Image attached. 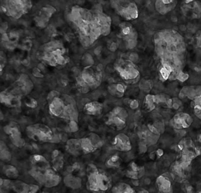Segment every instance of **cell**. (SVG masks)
Masks as SVG:
<instances>
[{"instance_id": "obj_1", "label": "cell", "mask_w": 201, "mask_h": 193, "mask_svg": "<svg viewBox=\"0 0 201 193\" xmlns=\"http://www.w3.org/2000/svg\"><path fill=\"white\" fill-rule=\"evenodd\" d=\"M100 6L93 9H86L79 6L73 7L70 14V21L73 24L80 41L85 47H88L102 35L99 23Z\"/></svg>"}, {"instance_id": "obj_2", "label": "cell", "mask_w": 201, "mask_h": 193, "mask_svg": "<svg viewBox=\"0 0 201 193\" xmlns=\"http://www.w3.org/2000/svg\"><path fill=\"white\" fill-rule=\"evenodd\" d=\"M155 51L160 60H184L187 47L182 35L173 29H164L154 34Z\"/></svg>"}, {"instance_id": "obj_3", "label": "cell", "mask_w": 201, "mask_h": 193, "mask_svg": "<svg viewBox=\"0 0 201 193\" xmlns=\"http://www.w3.org/2000/svg\"><path fill=\"white\" fill-rule=\"evenodd\" d=\"M49 112L52 115L69 122H78L79 111L75 99L67 94L52 91L47 97Z\"/></svg>"}, {"instance_id": "obj_4", "label": "cell", "mask_w": 201, "mask_h": 193, "mask_svg": "<svg viewBox=\"0 0 201 193\" xmlns=\"http://www.w3.org/2000/svg\"><path fill=\"white\" fill-rule=\"evenodd\" d=\"M31 163L29 175L37 182L47 188L58 185L61 177L57 173L45 157L40 154H33L30 157Z\"/></svg>"}, {"instance_id": "obj_5", "label": "cell", "mask_w": 201, "mask_h": 193, "mask_svg": "<svg viewBox=\"0 0 201 193\" xmlns=\"http://www.w3.org/2000/svg\"><path fill=\"white\" fill-rule=\"evenodd\" d=\"M33 87L28 76L21 74L13 84L1 93V103L9 108L20 107L21 99L31 91Z\"/></svg>"}, {"instance_id": "obj_6", "label": "cell", "mask_w": 201, "mask_h": 193, "mask_svg": "<svg viewBox=\"0 0 201 193\" xmlns=\"http://www.w3.org/2000/svg\"><path fill=\"white\" fill-rule=\"evenodd\" d=\"M103 140L98 134L91 132L79 138H71L66 142V150L71 155L79 157L93 153L103 146Z\"/></svg>"}, {"instance_id": "obj_7", "label": "cell", "mask_w": 201, "mask_h": 193, "mask_svg": "<svg viewBox=\"0 0 201 193\" xmlns=\"http://www.w3.org/2000/svg\"><path fill=\"white\" fill-rule=\"evenodd\" d=\"M77 87L80 93L86 94L96 89L102 80V67L100 66H86L83 70L76 74Z\"/></svg>"}, {"instance_id": "obj_8", "label": "cell", "mask_w": 201, "mask_h": 193, "mask_svg": "<svg viewBox=\"0 0 201 193\" xmlns=\"http://www.w3.org/2000/svg\"><path fill=\"white\" fill-rule=\"evenodd\" d=\"M87 188L92 193H105L111 187V179L93 163L87 165Z\"/></svg>"}, {"instance_id": "obj_9", "label": "cell", "mask_w": 201, "mask_h": 193, "mask_svg": "<svg viewBox=\"0 0 201 193\" xmlns=\"http://www.w3.org/2000/svg\"><path fill=\"white\" fill-rule=\"evenodd\" d=\"M43 61L50 66H62L69 62L65 48L57 41L48 42L43 46L40 52Z\"/></svg>"}, {"instance_id": "obj_10", "label": "cell", "mask_w": 201, "mask_h": 193, "mask_svg": "<svg viewBox=\"0 0 201 193\" xmlns=\"http://www.w3.org/2000/svg\"><path fill=\"white\" fill-rule=\"evenodd\" d=\"M26 134L30 139L38 142L59 143L60 141V137L53 131L50 127L42 123L27 126Z\"/></svg>"}, {"instance_id": "obj_11", "label": "cell", "mask_w": 201, "mask_h": 193, "mask_svg": "<svg viewBox=\"0 0 201 193\" xmlns=\"http://www.w3.org/2000/svg\"><path fill=\"white\" fill-rule=\"evenodd\" d=\"M114 68L127 84H134L139 81V70L129 59H119L115 62Z\"/></svg>"}, {"instance_id": "obj_12", "label": "cell", "mask_w": 201, "mask_h": 193, "mask_svg": "<svg viewBox=\"0 0 201 193\" xmlns=\"http://www.w3.org/2000/svg\"><path fill=\"white\" fill-rule=\"evenodd\" d=\"M31 7L32 4L29 1H1V9L7 15L18 19L28 13Z\"/></svg>"}, {"instance_id": "obj_13", "label": "cell", "mask_w": 201, "mask_h": 193, "mask_svg": "<svg viewBox=\"0 0 201 193\" xmlns=\"http://www.w3.org/2000/svg\"><path fill=\"white\" fill-rule=\"evenodd\" d=\"M128 115L125 108L117 106L106 115L105 124L116 131H121L126 126Z\"/></svg>"}, {"instance_id": "obj_14", "label": "cell", "mask_w": 201, "mask_h": 193, "mask_svg": "<svg viewBox=\"0 0 201 193\" xmlns=\"http://www.w3.org/2000/svg\"><path fill=\"white\" fill-rule=\"evenodd\" d=\"M110 3L117 14L123 19L131 21L138 18L139 10L135 2L131 1H112Z\"/></svg>"}, {"instance_id": "obj_15", "label": "cell", "mask_w": 201, "mask_h": 193, "mask_svg": "<svg viewBox=\"0 0 201 193\" xmlns=\"http://www.w3.org/2000/svg\"><path fill=\"white\" fill-rule=\"evenodd\" d=\"M120 32V37L124 41L127 49L131 50L137 44L138 34L135 28L129 23H122L119 25Z\"/></svg>"}, {"instance_id": "obj_16", "label": "cell", "mask_w": 201, "mask_h": 193, "mask_svg": "<svg viewBox=\"0 0 201 193\" xmlns=\"http://www.w3.org/2000/svg\"><path fill=\"white\" fill-rule=\"evenodd\" d=\"M4 131L15 147L21 148L25 145V141L22 137L20 127L17 123L10 122L4 127Z\"/></svg>"}, {"instance_id": "obj_17", "label": "cell", "mask_w": 201, "mask_h": 193, "mask_svg": "<svg viewBox=\"0 0 201 193\" xmlns=\"http://www.w3.org/2000/svg\"><path fill=\"white\" fill-rule=\"evenodd\" d=\"M181 8L187 19H194L201 17V3L198 1H184L181 3Z\"/></svg>"}, {"instance_id": "obj_18", "label": "cell", "mask_w": 201, "mask_h": 193, "mask_svg": "<svg viewBox=\"0 0 201 193\" xmlns=\"http://www.w3.org/2000/svg\"><path fill=\"white\" fill-rule=\"evenodd\" d=\"M193 118L187 113H178L170 121V125L175 130H185L191 126Z\"/></svg>"}, {"instance_id": "obj_19", "label": "cell", "mask_w": 201, "mask_h": 193, "mask_svg": "<svg viewBox=\"0 0 201 193\" xmlns=\"http://www.w3.org/2000/svg\"><path fill=\"white\" fill-rule=\"evenodd\" d=\"M137 134L140 142L145 144L147 146H153L156 144L160 136V135L156 134L152 131L147 126L142 127L139 130Z\"/></svg>"}, {"instance_id": "obj_20", "label": "cell", "mask_w": 201, "mask_h": 193, "mask_svg": "<svg viewBox=\"0 0 201 193\" xmlns=\"http://www.w3.org/2000/svg\"><path fill=\"white\" fill-rule=\"evenodd\" d=\"M112 148L121 152H128L131 150V144L129 137L124 133H119L114 138Z\"/></svg>"}, {"instance_id": "obj_21", "label": "cell", "mask_w": 201, "mask_h": 193, "mask_svg": "<svg viewBox=\"0 0 201 193\" xmlns=\"http://www.w3.org/2000/svg\"><path fill=\"white\" fill-rule=\"evenodd\" d=\"M172 180L171 175L169 173L160 175L156 180L159 193H172L173 188L171 183V180Z\"/></svg>"}, {"instance_id": "obj_22", "label": "cell", "mask_w": 201, "mask_h": 193, "mask_svg": "<svg viewBox=\"0 0 201 193\" xmlns=\"http://www.w3.org/2000/svg\"><path fill=\"white\" fill-rule=\"evenodd\" d=\"M201 95V85H187L183 87L179 93V98H187L193 101L194 99Z\"/></svg>"}, {"instance_id": "obj_23", "label": "cell", "mask_w": 201, "mask_h": 193, "mask_svg": "<svg viewBox=\"0 0 201 193\" xmlns=\"http://www.w3.org/2000/svg\"><path fill=\"white\" fill-rule=\"evenodd\" d=\"M177 4L178 1L175 0H158L155 1L154 7L159 14L164 15L173 11Z\"/></svg>"}, {"instance_id": "obj_24", "label": "cell", "mask_w": 201, "mask_h": 193, "mask_svg": "<svg viewBox=\"0 0 201 193\" xmlns=\"http://www.w3.org/2000/svg\"><path fill=\"white\" fill-rule=\"evenodd\" d=\"M56 11V9L51 5L44 6L42 9L40 10L39 15L35 20L39 27H44L46 25L49 19L51 17L52 14Z\"/></svg>"}, {"instance_id": "obj_25", "label": "cell", "mask_w": 201, "mask_h": 193, "mask_svg": "<svg viewBox=\"0 0 201 193\" xmlns=\"http://www.w3.org/2000/svg\"><path fill=\"white\" fill-rule=\"evenodd\" d=\"M145 173L144 167L139 166L135 162H131L129 165L125 174L127 177L132 180H139L145 175Z\"/></svg>"}, {"instance_id": "obj_26", "label": "cell", "mask_w": 201, "mask_h": 193, "mask_svg": "<svg viewBox=\"0 0 201 193\" xmlns=\"http://www.w3.org/2000/svg\"><path fill=\"white\" fill-rule=\"evenodd\" d=\"M103 107L102 104L96 101H89L86 103L83 107L84 113L89 115L97 116L103 112Z\"/></svg>"}, {"instance_id": "obj_27", "label": "cell", "mask_w": 201, "mask_h": 193, "mask_svg": "<svg viewBox=\"0 0 201 193\" xmlns=\"http://www.w3.org/2000/svg\"><path fill=\"white\" fill-rule=\"evenodd\" d=\"M52 167L56 171H60L64 165V155L59 150H54L52 153Z\"/></svg>"}, {"instance_id": "obj_28", "label": "cell", "mask_w": 201, "mask_h": 193, "mask_svg": "<svg viewBox=\"0 0 201 193\" xmlns=\"http://www.w3.org/2000/svg\"><path fill=\"white\" fill-rule=\"evenodd\" d=\"M63 181L66 186L73 190L79 189L82 185V180L81 178L71 173L66 175Z\"/></svg>"}, {"instance_id": "obj_29", "label": "cell", "mask_w": 201, "mask_h": 193, "mask_svg": "<svg viewBox=\"0 0 201 193\" xmlns=\"http://www.w3.org/2000/svg\"><path fill=\"white\" fill-rule=\"evenodd\" d=\"M173 72V68L168 63L161 62V64L159 67L158 74L159 78L162 81L169 80L172 73Z\"/></svg>"}, {"instance_id": "obj_30", "label": "cell", "mask_w": 201, "mask_h": 193, "mask_svg": "<svg viewBox=\"0 0 201 193\" xmlns=\"http://www.w3.org/2000/svg\"><path fill=\"white\" fill-rule=\"evenodd\" d=\"M126 88V87L125 85L122 83H118L109 86L108 91L113 96L117 98H121L124 95Z\"/></svg>"}, {"instance_id": "obj_31", "label": "cell", "mask_w": 201, "mask_h": 193, "mask_svg": "<svg viewBox=\"0 0 201 193\" xmlns=\"http://www.w3.org/2000/svg\"><path fill=\"white\" fill-rule=\"evenodd\" d=\"M12 154L8 147L4 141H0V159L1 161L8 163L12 160Z\"/></svg>"}, {"instance_id": "obj_32", "label": "cell", "mask_w": 201, "mask_h": 193, "mask_svg": "<svg viewBox=\"0 0 201 193\" xmlns=\"http://www.w3.org/2000/svg\"><path fill=\"white\" fill-rule=\"evenodd\" d=\"M112 193H135V191L129 184L119 183L113 187Z\"/></svg>"}, {"instance_id": "obj_33", "label": "cell", "mask_w": 201, "mask_h": 193, "mask_svg": "<svg viewBox=\"0 0 201 193\" xmlns=\"http://www.w3.org/2000/svg\"><path fill=\"white\" fill-rule=\"evenodd\" d=\"M156 104L154 101V95L148 94L143 101V108L147 112H151L156 108Z\"/></svg>"}, {"instance_id": "obj_34", "label": "cell", "mask_w": 201, "mask_h": 193, "mask_svg": "<svg viewBox=\"0 0 201 193\" xmlns=\"http://www.w3.org/2000/svg\"><path fill=\"white\" fill-rule=\"evenodd\" d=\"M3 171L4 174L9 179H17L19 177V170L14 165H5L3 168Z\"/></svg>"}, {"instance_id": "obj_35", "label": "cell", "mask_w": 201, "mask_h": 193, "mask_svg": "<svg viewBox=\"0 0 201 193\" xmlns=\"http://www.w3.org/2000/svg\"><path fill=\"white\" fill-rule=\"evenodd\" d=\"M122 163L121 158L117 155H113L110 156L106 161L105 165L109 169H115L120 167Z\"/></svg>"}, {"instance_id": "obj_36", "label": "cell", "mask_w": 201, "mask_h": 193, "mask_svg": "<svg viewBox=\"0 0 201 193\" xmlns=\"http://www.w3.org/2000/svg\"><path fill=\"white\" fill-rule=\"evenodd\" d=\"M154 87V83L151 80L142 79L140 81L139 87L144 93H149Z\"/></svg>"}, {"instance_id": "obj_37", "label": "cell", "mask_w": 201, "mask_h": 193, "mask_svg": "<svg viewBox=\"0 0 201 193\" xmlns=\"http://www.w3.org/2000/svg\"><path fill=\"white\" fill-rule=\"evenodd\" d=\"M192 107L195 115L201 120V95L192 101Z\"/></svg>"}, {"instance_id": "obj_38", "label": "cell", "mask_w": 201, "mask_h": 193, "mask_svg": "<svg viewBox=\"0 0 201 193\" xmlns=\"http://www.w3.org/2000/svg\"><path fill=\"white\" fill-rule=\"evenodd\" d=\"M124 103L126 105H129L130 108L132 110H135L139 107V102L136 99H126L124 100Z\"/></svg>"}, {"instance_id": "obj_39", "label": "cell", "mask_w": 201, "mask_h": 193, "mask_svg": "<svg viewBox=\"0 0 201 193\" xmlns=\"http://www.w3.org/2000/svg\"><path fill=\"white\" fill-rule=\"evenodd\" d=\"M189 77V75L187 73H186V72H183V71L182 70L181 71L178 73L177 77H176V80H178V81H180V82L183 83V82H185V81H186L187 80H188Z\"/></svg>"}, {"instance_id": "obj_40", "label": "cell", "mask_w": 201, "mask_h": 193, "mask_svg": "<svg viewBox=\"0 0 201 193\" xmlns=\"http://www.w3.org/2000/svg\"><path fill=\"white\" fill-rule=\"evenodd\" d=\"M154 127L157 128V130L160 132V134H162L165 131V124L164 122L160 120H156L153 123Z\"/></svg>"}, {"instance_id": "obj_41", "label": "cell", "mask_w": 201, "mask_h": 193, "mask_svg": "<svg viewBox=\"0 0 201 193\" xmlns=\"http://www.w3.org/2000/svg\"><path fill=\"white\" fill-rule=\"evenodd\" d=\"M67 128L69 129L68 131L75 132L79 130V126L77 124V122L75 121H71L69 122Z\"/></svg>"}, {"instance_id": "obj_42", "label": "cell", "mask_w": 201, "mask_h": 193, "mask_svg": "<svg viewBox=\"0 0 201 193\" xmlns=\"http://www.w3.org/2000/svg\"><path fill=\"white\" fill-rule=\"evenodd\" d=\"M172 108L177 110L179 108H180L182 106V101L181 100V99H178V98H173L172 99Z\"/></svg>"}, {"instance_id": "obj_43", "label": "cell", "mask_w": 201, "mask_h": 193, "mask_svg": "<svg viewBox=\"0 0 201 193\" xmlns=\"http://www.w3.org/2000/svg\"><path fill=\"white\" fill-rule=\"evenodd\" d=\"M195 42L197 47L201 48V30L198 31L195 35Z\"/></svg>"}, {"instance_id": "obj_44", "label": "cell", "mask_w": 201, "mask_h": 193, "mask_svg": "<svg viewBox=\"0 0 201 193\" xmlns=\"http://www.w3.org/2000/svg\"><path fill=\"white\" fill-rule=\"evenodd\" d=\"M148 146L145 145V144L139 142V150L140 153H145L148 150Z\"/></svg>"}, {"instance_id": "obj_45", "label": "cell", "mask_w": 201, "mask_h": 193, "mask_svg": "<svg viewBox=\"0 0 201 193\" xmlns=\"http://www.w3.org/2000/svg\"><path fill=\"white\" fill-rule=\"evenodd\" d=\"M27 105L30 107L34 108L37 105V103L35 99H31L30 101H28V103H27Z\"/></svg>"}, {"instance_id": "obj_46", "label": "cell", "mask_w": 201, "mask_h": 193, "mask_svg": "<svg viewBox=\"0 0 201 193\" xmlns=\"http://www.w3.org/2000/svg\"><path fill=\"white\" fill-rule=\"evenodd\" d=\"M138 59H139V56L136 53H131L129 56V60H131L132 62H133L134 63L137 61Z\"/></svg>"}, {"instance_id": "obj_47", "label": "cell", "mask_w": 201, "mask_h": 193, "mask_svg": "<svg viewBox=\"0 0 201 193\" xmlns=\"http://www.w3.org/2000/svg\"><path fill=\"white\" fill-rule=\"evenodd\" d=\"M185 190L187 193H192L193 191V189L192 188V186L189 184L185 186Z\"/></svg>"}, {"instance_id": "obj_48", "label": "cell", "mask_w": 201, "mask_h": 193, "mask_svg": "<svg viewBox=\"0 0 201 193\" xmlns=\"http://www.w3.org/2000/svg\"><path fill=\"white\" fill-rule=\"evenodd\" d=\"M157 154L159 157L162 156L164 154V151L162 150V149H159L157 151Z\"/></svg>"}, {"instance_id": "obj_49", "label": "cell", "mask_w": 201, "mask_h": 193, "mask_svg": "<svg viewBox=\"0 0 201 193\" xmlns=\"http://www.w3.org/2000/svg\"><path fill=\"white\" fill-rule=\"evenodd\" d=\"M149 193V192H148V191L145 190H143L139 191V193Z\"/></svg>"}, {"instance_id": "obj_50", "label": "cell", "mask_w": 201, "mask_h": 193, "mask_svg": "<svg viewBox=\"0 0 201 193\" xmlns=\"http://www.w3.org/2000/svg\"><path fill=\"white\" fill-rule=\"evenodd\" d=\"M198 141H199V142H201V134H199V135L198 136Z\"/></svg>"}, {"instance_id": "obj_51", "label": "cell", "mask_w": 201, "mask_h": 193, "mask_svg": "<svg viewBox=\"0 0 201 193\" xmlns=\"http://www.w3.org/2000/svg\"><path fill=\"white\" fill-rule=\"evenodd\" d=\"M199 150H200V155H201V147H199Z\"/></svg>"}, {"instance_id": "obj_52", "label": "cell", "mask_w": 201, "mask_h": 193, "mask_svg": "<svg viewBox=\"0 0 201 193\" xmlns=\"http://www.w3.org/2000/svg\"><path fill=\"white\" fill-rule=\"evenodd\" d=\"M199 193H201V192H199Z\"/></svg>"}]
</instances>
